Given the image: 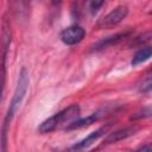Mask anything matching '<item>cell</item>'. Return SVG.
Returning a JSON list of instances; mask_svg holds the SVG:
<instances>
[{
    "instance_id": "1",
    "label": "cell",
    "mask_w": 152,
    "mask_h": 152,
    "mask_svg": "<svg viewBox=\"0 0 152 152\" xmlns=\"http://www.w3.org/2000/svg\"><path fill=\"white\" fill-rule=\"evenodd\" d=\"M27 88H28V72L23 66L19 71L17 86L14 88L13 95L11 97L8 108L6 110V114H5L2 125H1V129H0V152H7V141H8L10 126H11V122L14 118L15 112L18 110L19 106L21 104V102H23V100L26 95Z\"/></svg>"
},
{
    "instance_id": "2",
    "label": "cell",
    "mask_w": 152,
    "mask_h": 152,
    "mask_svg": "<svg viewBox=\"0 0 152 152\" xmlns=\"http://www.w3.org/2000/svg\"><path fill=\"white\" fill-rule=\"evenodd\" d=\"M80 112H81V108L78 104L74 103V104H70L69 107L57 112L56 114H53L52 116L48 118L46 120L42 121L40 125L38 126L37 131L40 133V134H45V133H50L55 129H57L59 126H62L63 124L65 122H71L72 119L77 118L80 115Z\"/></svg>"
},
{
    "instance_id": "3",
    "label": "cell",
    "mask_w": 152,
    "mask_h": 152,
    "mask_svg": "<svg viewBox=\"0 0 152 152\" xmlns=\"http://www.w3.org/2000/svg\"><path fill=\"white\" fill-rule=\"evenodd\" d=\"M12 39V31H11V24L10 20L5 17L2 21V31H1V38H0V101L4 95L5 84H6V61L7 55L11 45Z\"/></svg>"
},
{
    "instance_id": "4",
    "label": "cell",
    "mask_w": 152,
    "mask_h": 152,
    "mask_svg": "<svg viewBox=\"0 0 152 152\" xmlns=\"http://www.w3.org/2000/svg\"><path fill=\"white\" fill-rule=\"evenodd\" d=\"M128 14V7L120 5L116 6L115 8H113L109 13H107L104 17H102L99 23H97V27L99 28H104V27H110L114 25H118L119 23H121Z\"/></svg>"
},
{
    "instance_id": "5",
    "label": "cell",
    "mask_w": 152,
    "mask_h": 152,
    "mask_svg": "<svg viewBox=\"0 0 152 152\" xmlns=\"http://www.w3.org/2000/svg\"><path fill=\"white\" fill-rule=\"evenodd\" d=\"M110 127H112V124H107V125H104V126H101L100 128H97V129H95L94 132L89 133L84 139H82V140L77 141L76 144H74V145L70 147V151H71V152H78V151L86 150V148L89 147L93 142H95V141L99 140L102 135H104V134L108 132V129H109Z\"/></svg>"
},
{
    "instance_id": "6",
    "label": "cell",
    "mask_w": 152,
    "mask_h": 152,
    "mask_svg": "<svg viewBox=\"0 0 152 152\" xmlns=\"http://www.w3.org/2000/svg\"><path fill=\"white\" fill-rule=\"evenodd\" d=\"M59 37L65 45H76L83 40V38L86 37V31L78 25H71L64 28L61 32Z\"/></svg>"
},
{
    "instance_id": "7",
    "label": "cell",
    "mask_w": 152,
    "mask_h": 152,
    "mask_svg": "<svg viewBox=\"0 0 152 152\" xmlns=\"http://www.w3.org/2000/svg\"><path fill=\"white\" fill-rule=\"evenodd\" d=\"M131 31H122V32H118L115 34H112V36H108L101 40H99L97 43H95L93 45V51H101L103 49H107V48H110L113 45H116L119 44L121 40H124L125 38H127L129 36Z\"/></svg>"
},
{
    "instance_id": "8",
    "label": "cell",
    "mask_w": 152,
    "mask_h": 152,
    "mask_svg": "<svg viewBox=\"0 0 152 152\" xmlns=\"http://www.w3.org/2000/svg\"><path fill=\"white\" fill-rule=\"evenodd\" d=\"M137 132V128L135 127H124V128H120V129H116L112 133H109L106 139H104V144L108 145V144H115L118 141H121L124 139H127L128 137L135 134Z\"/></svg>"
},
{
    "instance_id": "9",
    "label": "cell",
    "mask_w": 152,
    "mask_h": 152,
    "mask_svg": "<svg viewBox=\"0 0 152 152\" xmlns=\"http://www.w3.org/2000/svg\"><path fill=\"white\" fill-rule=\"evenodd\" d=\"M101 116V112H96V113H93L86 118H81V119H76L75 121H71L70 124H68V126L65 127L66 131H72V129H78V128H82V127H86V126H89L91 124H94L95 121H97Z\"/></svg>"
},
{
    "instance_id": "10",
    "label": "cell",
    "mask_w": 152,
    "mask_h": 152,
    "mask_svg": "<svg viewBox=\"0 0 152 152\" xmlns=\"http://www.w3.org/2000/svg\"><path fill=\"white\" fill-rule=\"evenodd\" d=\"M151 55H152V49H151L150 46L141 48V49L138 50V51L135 52V55L133 56V59H132L131 64H132L133 66H135V65H138V64H141V63L148 61L150 57H151Z\"/></svg>"
},
{
    "instance_id": "11",
    "label": "cell",
    "mask_w": 152,
    "mask_h": 152,
    "mask_svg": "<svg viewBox=\"0 0 152 152\" xmlns=\"http://www.w3.org/2000/svg\"><path fill=\"white\" fill-rule=\"evenodd\" d=\"M150 115H151V107H150V106H147V107L142 108L141 110L137 112L135 114H133V115H132V119H133V120L145 119V118H150Z\"/></svg>"
},
{
    "instance_id": "12",
    "label": "cell",
    "mask_w": 152,
    "mask_h": 152,
    "mask_svg": "<svg viewBox=\"0 0 152 152\" xmlns=\"http://www.w3.org/2000/svg\"><path fill=\"white\" fill-rule=\"evenodd\" d=\"M151 88H152V80H151V76H147V77L142 81V83H141V86H140V91L147 94V93L151 91Z\"/></svg>"
},
{
    "instance_id": "13",
    "label": "cell",
    "mask_w": 152,
    "mask_h": 152,
    "mask_svg": "<svg viewBox=\"0 0 152 152\" xmlns=\"http://www.w3.org/2000/svg\"><path fill=\"white\" fill-rule=\"evenodd\" d=\"M103 5H104L103 1H91V2H89V11H90V13L91 14L96 13L100 10V7L103 6Z\"/></svg>"
},
{
    "instance_id": "14",
    "label": "cell",
    "mask_w": 152,
    "mask_h": 152,
    "mask_svg": "<svg viewBox=\"0 0 152 152\" xmlns=\"http://www.w3.org/2000/svg\"><path fill=\"white\" fill-rule=\"evenodd\" d=\"M133 152H152V148H151V144H150V142H147V144H145V145L140 146L139 148L134 150Z\"/></svg>"
}]
</instances>
